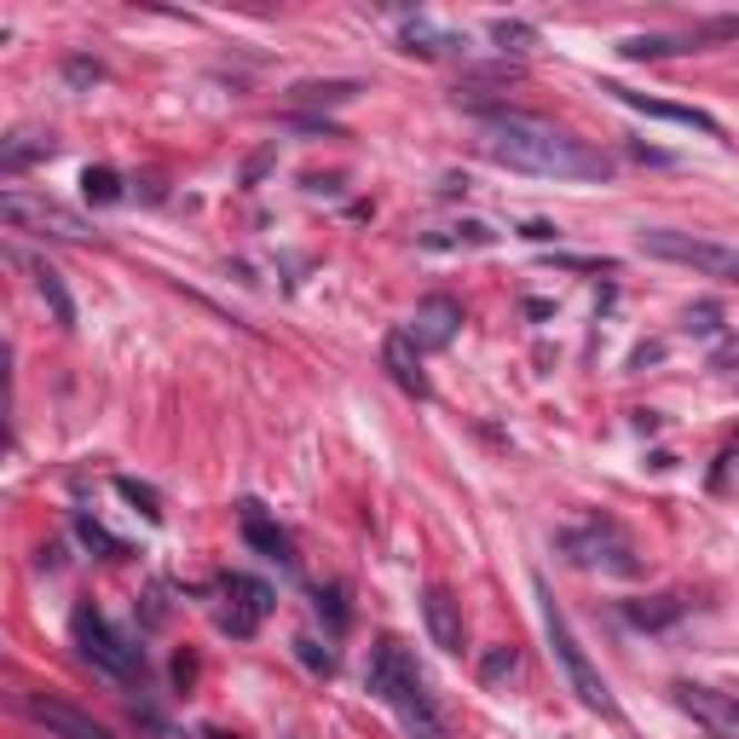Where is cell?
<instances>
[{
	"label": "cell",
	"instance_id": "obj_1",
	"mask_svg": "<svg viewBox=\"0 0 739 739\" xmlns=\"http://www.w3.org/2000/svg\"><path fill=\"white\" fill-rule=\"evenodd\" d=\"M480 128H486V157L515 168V173H538V180H612V162L601 151H589L583 139L567 128L543 122L531 110L509 104H480Z\"/></svg>",
	"mask_w": 739,
	"mask_h": 739
},
{
	"label": "cell",
	"instance_id": "obj_2",
	"mask_svg": "<svg viewBox=\"0 0 739 739\" xmlns=\"http://www.w3.org/2000/svg\"><path fill=\"white\" fill-rule=\"evenodd\" d=\"M364 688H370V699L388 705V711H399V722L417 733V739H446V717H439V705L428 693V676L417 670V659H410L393 636H381L370 647Z\"/></svg>",
	"mask_w": 739,
	"mask_h": 739
},
{
	"label": "cell",
	"instance_id": "obj_3",
	"mask_svg": "<svg viewBox=\"0 0 739 739\" xmlns=\"http://www.w3.org/2000/svg\"><path fill=\"white\" fill-rule=\"evenodd\" d=\"M538 601H543V636H549V647H555L560 670H567L572 693L583 699V711H596V717H618V699H612V688L601 682V670L589 665L583 641H578V636H572V625H567V612H560V607L549 601V583H543V578H538Z\"/></svg>",
	"mask_w": 739,
	"mask_h": 739
},
{
	"label": "cell",
	"instance_id": "obj_4",
	"mask_svg": "<svg viewBox=\"0 0 739 739\" xmlns=\"http://www.w3.org/2000/svg\"><path fill=\"white\" fill-rule=\"evenodd\" d=\"M70 630H76L81 659L93 665V670H104L110 682H144V653H139L128 636H116V630H110V618H104L99 607H76Z\"/></svg>",
	"mask_w": 739,
	"mask_h": 739
},
{
	"label": "cell",
	"instance_id": "obj_5",
	"mask_svg": "<svg viewBox=\"0 0 739 739\" xmlns=\"http://www.w3.org/2000/svg\"><path fill=\"white\" fill-rule=\"evenodd\" d=\"M641 254H653V260H676V266H693L699 278L739 283V249H728V243H717V238H693V231L647 226V231H641Z\"/></svg>",
	"mask_w": 739,
	"mask_h": 739
},
{
	"label": "cell",
	"instance_id": "obj_6",
	"mask_svg": "<svg viewBox=\"0 0 739 739\" xmlns=\"http://www.w3.org/2000/svg\"><path fill=\"white\" fill-rule=\"evenodd\" d=\"M0 214H7V226L18 231H52V238H93L87 231V220L76 209H64V202H52V197H29V191H7L0 197Z\"/></svg>",
	"mask_w": 739,
	"mask_h": 739
},
{
	"label": "cell",
	"instance_id": "obj_7",
	"mask_svg": "<svg viewBox=\"0 0 739 739\" xmlns=\"http://www.w3.org/2000/svg\"><path fill=\"white\" fill-rule=\"evenodd\" d=\"M560 549H567L578 567H607V572H618V578H636L641 572V560H636V549L625 543V531L618 526H583V531H567L560 538Z\"/></svg>",
	"mask_w": 739,
	"mask_h": 739
},
{
	"label": "cell",
	"instance_id": "obj_8",
	"mask_svg": "<svg viewBox=\"0 0 739 739\" xmlns=\"http://www.w3.org/2000/svg\"><path fill=\"white\" fill-rule=\"evenodd\" d=\"M670 693H676V705H682L693 722H705L717 739H739V699H733V693L699 688V682H676Z\"/></svg>",
	"mask_w": 739,
	"mask_h": 739
},
{
	"label": "cell",
	"instance_id": "obj_9",
	"mask_svg": "<svg viewBox=\"0 0 739 739\" xmlns=\"http://www.w3.org/2000/svg\"><path fill=\"white\" fill-rule=\"evenodd\" d=\"M226 601H231V607L220 612V630H231V636H254V625L278 607L272 589H266L260 578H243V572L226 578Z\"/></svg>",
	"mask_w": 739,
	"mask_h": 739
},
{
	"label": "cell",
	"instance_id": "obj_10",
	"mask_svg": "<svg viewBox=\"0 0 739 739\" xmlns=\"http://www.w3.org/2000/svg\"><path fill=\"white\" fill-rule=\"evenodd\" d=\"M601 93H612L618 104H630V110H641V116H653V122L693 128V133H705V139H722V122H717V116H705V110H693V104H665V99L630 93V87H601Z\"/></svg>",
	"mask_w": 739,
	"mask_h": 739
},
{
	"label": "cell",
	"instance_id": "obj_11",
	"mask_svg": "<svg viewBox=\"0 0 739 739\" xmlns=\"http://www.w3.org/2000/svg\"><path fill=\"white\" fill-rule=\"evenodd\" d=\"M422 625L433 636L439 653H462V601L451 596L446 583H428L422 589Z\"/></svg>",
	"mask_w": 739,
	"mask_h": 739
},
{
	"label": "cell",
	"instance_id": "obj_12",
	"mask_svg": "<svg viewBox=\"0 0 739 739\" xmlns=\"http://www.w3.org/2000/svg\"><path fill=\"white\" fill-rule=\"evenodd\" d=\"M462 323V301H451V294H422L417 312H410V341L417 347H451Z\"/></svg>",
	"mask_w": 739,
	"mask_h": 739
},
{
	"label": "cell",
	"instance_id": "obj_13",
	"mask_svg": "<svg viewBox=\"0 0 739 739\" xmlns=\"http://www.w3.org/2000/svg\"><path fill=\"white\" fill-rule=\"evenodd\" d=\"M23 711L36 717L52 739H110V728H99L93 717H81L76 705H58V699H41V693H23Z\"/></svg>",
	"mask_w": 739,
	"mask_h": 739
},
{
	"label": "cell",
	"instance_id": "obj_14",
	"mask_svg": "<svg viewBox=\"0 0 739 739\" xmlns=\"http://www.w3.org/2000/svg\"><path fill=\"white\" fill-rule=\"evenodd\" d=\"M381 364H388V376L399 381L410 399H428V393H433V381H428V370H422V347L410 341V330H393V336H388V347H381Z\"/></svg>",
	"mask_w": 739,
	"mask_h": 739
},
{
	"label": "cell",
	"instance_id": "obj_15",
	"mask_svg": "<svg viewBox=\"0 0 739 739\" xmlns=\"http://www.w3.org/2000/svg\"><path fill=\"white\" fill-rule=\"evenodd\" d=\"M243 543H249V549H260L266 560H278L283 572H294V543H289V531L266 520V515L254 509V502L243 509Z\"/></svg>",
	"mask_w": 739,
	"mask_h": 739
},
{
	"label": "cell",
	"instance_id": "obj_16",
	"mask_svg": "<svg viewBox=\"0 0 739 739\" xmlns=\"http://www.w3.org/2000/svg\"><path fill=\"white\" fill-rule=\"evenodd\" d=\"M359 93H364L359 81H301L289 99L301 104V110H323V104H352Z\"/></svg>",
	"mask_w": 739,
	"mask_h": 739
},
{
	"label": "cell",
	"instance_id": "obj_17",
	"mask_svg": "<svg viewBox=\"0 0 739 739\" xmlns=\"http://www.w3.org/2000/svg\"><path fill=\"white\" fill-rule=\"evenodd\" d=\"M29 272H36V289H41V301L52 307V318H58V323H64V330H70V323H76V301H70L64 278H58L47 260H36V266H29Z\"/></svg>",
	"mask_w": 739,
	"mask_h": 739
},
{
	"label": "cell",
	"instance_id": "obj_18",
	"mask_svg": "<svg viewBox=\"0 0 739 739\" xmlns=\"http://www.w3.org/2000/svg\"><path fill=\"white\" fill-rule=\"evenodd\" d=\"M625 618L636 630H665V625H676V618H682V601L676 596H659V601H630L625 607Z\"/></svg>",
	"mask_w": 739,
	"mask_h": 739
},
{
	"label": "cell",
	"instance_id": "obj_19",
	"mask_svg": "<svg viewBox=\"0 0 739 739\" xmlns=\"http://www.w3.org/2000/svg\"><path fill=\"white\" fill-rule=\"evenodd\" d=\"M682 41V52H705L711 41H739V18H705V23H693L688 36H676Z\"/></svg>",
	"mask_w": 739,
	"mask_h": 739
},
{
	"label": "cell",
	"instance_id": "obj_20",
	"mask_svg": "<svg viewBox=\"0 0 739 739\" xmlns=\"http://www.w3.org/2000/svg\"><path fill=\"white\" fill-rule=\"evenodd\" d=\"M36 157H52V139H41V133H18V139L0 144V168H7V173H18L23 162H36Z\"/></svg>",
	"mask_w": 739,
	"mask_h": 739
},
{
	"label": "cell",
	"instance_id": "obj_21",
	"mask_svg": "<svg viewBox=\"0 0 739 739\" xmlns=\"http://www.w3.org/2000/svg\"><path fill=\"white\" fill-rule=\"evenodd\" d=\"M491 41H497V52H531V47H538V29H531V23H520V18H497L491 23Z\"/></svg>",
	"mask_w": 739,
	"mask_h": 739
},
{
	"label": "cell",
	"instance_id": "obj_22",
	"mask_svg": "<svg viewBox=\"0 0 739 739\" xmlns=\"http://www.w3.org/2000/svg\"><path fill=\"white\" fill-rule=\"evenodd\" d=\"M76 538H81L87 549H99L104 560H128V543H122V538H110V531H104L93 515H76Z\"/></svg>",
	"mask_w": 739,
	"mask_h": 739
},
{
	"label": "cell",
	"instance_id": "obj_23",
	"mask_svg": "<svg viewBox=\"0 0 739 739\" xmlns=\"http://www.w3.org/2000/svg\"><path fill=\"white\" fill-rule=\"evenodd\" d=\"M81 197L87 202H122V173L116 168H87L81 173Z\"/></svg>",
	"mask_w": 739,
	"mask_h": 739
},
{
	"label": "cell",
	"instance_id": "obj_24",
	"mask_svg": "<svg viewBox=\"0 0 739 739\" xmlns=\"http://www.w3.org/2000/svg\"><path fill=\"white\" fill-rule=\"evenodd\" d=\"M446 47H462V41H457V36H439V29H428L422 18H417V23H405V52L433 58V52H446Z\"/></svg>",
	"mask_w": 739,
	"mask_h": 739
},
{
	"label": "cell",
	"instance_id": "obj_25",
	"mask_svg": "<svg viewBox=\"0 0 739 739\" xmlns=\"http://www.w3.org/2000/svg\"><path fill=\"white\" fill-rule=\"evenodd\" d=\"M618 52H625V58H636V64H641V58H670V52H682V41H676V36H630V41L618 47Z\"/></svg>",
	"mask_w": 739,
	"mask_h": 739
},
{
	"label": "cell",
	"instance_id": "obj_26",
	"mask_svg": "<svg viewBox=\"0 0 739 739\" xmlns=\"http://www.w3.org/2000/svg\"><path fill=\"white\" fill-rule=\"evenodd\" d=\"M116 491H122L144 520H162V497H157L151 486H139V480H128V475H122V480H116Z\"/></svg>",
	"mask_w": 739,
	"mask_h": 739
},
{
	"label": "cell",
	"instance_id": "obj_27",
	"mask_svg": "<svg viewBox=\"0 0 739 739\" xmlns=\"http://www.w3.org/2000/svg\"><path fill=\"white\" fill-rule=\"evenodd\" d=\"M446 243H475V249H486V243H497V231L480 226V220H462V226H451V238H433L428 249H446Z\"/></svg>",
	"mask_w": 739,
	"mask_h": 739
},
{
	"label": "cell",
	"instance_id": "obj_28",
	"mask_svg": "<svg viewBox=\"0 0 739 739\" xmlns=\"http://www.w3.org/2000/svg\"><path fill=\"white\" fill-rule=\"evenodd\" d=\"M515 670H520L515 647H491V653L480 659V682H502V676H515Z\"/></svg>",
	"mask_w": 739,
	"mask_h": 739
},
{
	"label": "cell",
	"instance_id": "obj_29",
	"mask_svg": "<svg viewBox=\"0 0 739 739\" xmlns=\"http://www.w3.org/2000/svg\"><path fill=\"white\" fill-rule=\"evenodd\" d=\"M294 659H301L307 670H318V676L336 670V653H330V647H318L312 636H294Z\"/></svg>",
	"mask_w": 739,
	"mask_h": 739
},
{
	"label": "cell",
	"instance_id": "obj_30",
	"mask_svg": "<svg viewBox=\"0 0 739 739\" xmlns=\"http://www.w3.org/2000/svg\"><path fill=\"white\" fill-rule=\"evenodd\" d=\"M318 612L330 618V630L341 636L347 630V601H341V583H330V589H318Z\"/></svg>",
	"mask_w": 739,
	"mask_h": 739
},
{
	"label": "cell",
	"instance_id": "obj_31",
	"mask_svg": "<svg viewBox=\"0 0 739 739\" xmlns=\"http://www.w3.org/2000/svg\"><path fill=\"white\" fill-rule=\"evenodd\" d=\"M64 76H70V87H99V81H104V70L93 64V58H70Z\"/></svg>",
	"mask_w": 739,
	"mask_h": 739
},
{
	"label": "cell",
	"instance_id": "obj_32",
	"mask_svg": "<svg viewBox=\"0 0 739 739\" xmlns=\"http://www.w3.org/2000/svg\"><path fill=\"white\" fill-rule=\"evenodd\" d=\"M722 330V312L717 307H693L688 312V336H717Z\"/></svg>",
	"mask_w": 739,
	"mask_h": 739
},
{
	"label": "cell",
	"instance_id": "obj_33",
	"mask_svg": "<svg viewBox=\"0 0 739 739\" xmlns=\"http://www.w3.org/2000/svg\"><path fill=\"white\" fill-rule=\"evenodd\" d=\"M272 157H278V151H260V157H249V168H243V186H254V180H260V173H266V168H272Z\"/></svg>",
	"mask_w": 739,
	"mask_h": 739
},
{
	"label": "cell",
	"instance_id": "obj_34",
	"mask_svg": "<svg viewBox=\"0 0 739 739\" xmlns=\"http://www.w3.org/2000/svg\"><path fill=\"white\" fill-rule=\"evenodd\" d=\"M630 157H636V162H659V168H670V162H676L670 151H647V144H630Z\"/></svg>",
	"mask_w": 739,
	"mask_h": 739
},
{
	"label": "cell",
	"instance_id": "obj_35",
	"mask_svg": "<svg viewBox=\"0 0 739 739\" xmlns=\"http://www.w3.org/2000/svg\"><path fill=\"white\" fill-rule=\"evenodd\" d=\"M520 238H531V243H549V238H555V226H549V220H531V226L520 231Z\"/></svg>",
	"mask_w": 739,
	"mask_h": 739
},
{
	"label": "cell",
	"instance_id": "obj_36",
	"mask_svg": "<svg viewBox=\"0 0 739 739\" xmlns=\"http://www.w3.org/2000/svg\"><path fill=\"white\" fill-rule=\"evenodd\" d=\"M728 364H739V341L717 347V359H711V370H728Z\"/></svg>",
	"mask_w": 739,
	"mask_h": 739
}]
</instances>
